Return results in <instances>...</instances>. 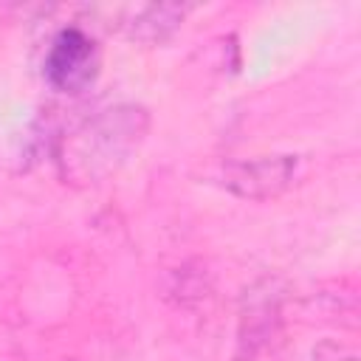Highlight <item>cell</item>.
Returning <instances> with one entry per match:
<instances>
[{
	"label": "cell",
	"instance_id": "1",
	"mask_svg": "<svg viewBox=\"0 0 361 361\" xmlns=\"http://www.w3.org/2000/svg\"><path fill=\"white\" fill-rule=\"evenodd\" d=\"M149 116L138 104H113L73 127L59 144V169L71 183H102L138 149Z\"/></svg>",
	"mask_w": 361,
	"mask_h": 361
},
{
	"label": "cell",
	"instance_id": "2",
	"mask_svg": "<svg viewBox=\"0 0 361 361\" xmlns=\"http://www.w3.org/2000/svg\"><path fill=\"white\" fill-rule=\"evenodd\" d=\"M99 71V48L90 34L71 25L62 28L45 54V79L62 93L85 90Z\"/></svg>",
	"mask_w": 361,
	"mask_h": 361
},
{
	"label": "cell",
	"instance_id": "3",
	"mask_svg": "<svg viewBox=\"0 0 361 361\" xmlns=\"http://www.w3.org/2000/svg\"><path fill=\"white\" fill-rule=\"evenodd\" d=\"M296 155H254L223 166V186L248 200H268L282 195L296 175Z\"/></svg>",
	"mask_w": 361,
	"mask_h": 361
},
{
	"label": "cell",
	"instance_id": "4",
	"mask_svg": "<svg viewBox=\"0 0 361 361\" xmlns=\"http://www.w3.org/2000/svg\"><path fill=\"white\" fill-rule=\"evenodd\" d=\"M183 17H186V6H175V3L138 6L124 23V31L130 34V39L138 42H164L183 23Z\"/></svg>",
	"mask_w": 361,
	"mask_h": 361
},
{
	"label": "cell",
	"instance_id": "5",
	"mask_svg": "<svg viewBox=\"0 0 361 361\" xmlns=\"http://www.w3.org/2000/svg\"><path fill=\"white\" fill-rule=\"evenodd\" d=\"M310 361H361L355 347L336 341V338H324L310 350Z\"/></svg>",
	"mask_w": 361,
	"mask_h": 361
}]
</instances>
